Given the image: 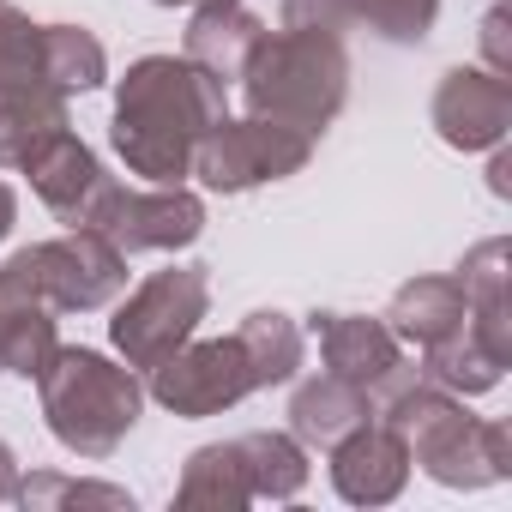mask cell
I'll list each match as a JSON object with an SVG mask.
<instances>
[{"instance_id":"obj_1","label":"cell","mask_w":512,"mask_h":512,"mask_svg":"<svg viewBox=\"0 0 512 512\" xmlns=\"http://www.w3.org/2000/svg\"><path fill=\"white\" fill-rule=\"evenodd\" d=\"M229 115V85L193 67L187 55H145L127 67L115 91V151L151 187H175L193 175L199 139Z\"/></svg>"},{"instance_id":"obj_2","label":"cell","mask_w":512,"mask_h":512,"mask_svg":"<svg viewBox=\"0 0 512 512\" xmlns=\"http://www.w3.org/2000/svg\"><path fill=\"white\" fill-rule=\"evenodd\" d=\"M380 422H392L410 446V458L446 482V488H482V482H500L512 470L506 458V428L500 422H476L464 404L446 398V386H434L422 368L380 398Z\"/></svg>"},{"instance_id":"obj_3","label":"cell","mask_w":512,"mask_h":512,"mask_svg":"<svg viewBox=\"0 0 512 512\" xmlns=\"http://www.w3.org/2000/svg\"><path fill=\"white\" fill-rule=\"evenodd\" d=\"M350 91V55L332 31H278L260 37L241 67V97L253 115H272L284 127L320 133L344 109Z\"/></svg>"},{"instance_id":"obj_4","label":"cell","mask_w":512,"mask_h":512,"mask_svg":"<svg viewBox=\"0 0 512 512\" xmlns=\"http://www.w3.org/2000/svg\"><path fill=\"white\" fill-rule=\"evenodd\" d=\"M37 386H43L49 434L79 458H109L133 434L145 404V386L133 380V368H115L97 350H55Z\"/></svg>"},{"instance_id":"obj_5","label":"cell","mask_w":512,"mask_h":512,"mask_svg":"<svg viewBox=\"0 0 512 512\" xmlns=\"http://www.w3.org/2000/svg\"><path fill=\"white\" fill-rule=\"evenodd\" d=\"M211 302V278L205 266H169L157 278H145L109 320L115 350L127 356V368H163L205 320Z\"/></svg>"},{"instance_id":"obj_6","label":"cell","mask_w":512,"mask_h":512,"mask_svg":"<svg viewBox=\"0 0 512 512\" xmlns=\"http://www.w3.org/2000/svg\"><path fill=\"white\" fill-rule=\"evenodd\" d=\"M308 157H314V133H302V127H284L272 115H247V121H229L223 115L199 139L193 175L211 193H247V187H266V181L296 175Z\"/></svg>"},{"instance_id":"obj_7","label":"cell","mask_w":512,"mask_h":512,"mask_svg":"<svg viewBox=\"0 0 512 512\" xmlns=\"http://www.w3.org/2000/svg\"><path fill=\"white\" fill-rule=\"evenodd\" d=\"M25 266L55 314H73V308L91 314L127 290V253L115 241H103L97 229H67L61 241L25 247Z\"/></svg>"},{"instance_id":"obj_8","label":"cell","mask_w":512,"mask_h":512,"mask_svg":"<svg viewBox=\"0 0 512 512\" xmlns=\"http://www.w3.org/2000/svg\"><path fill=\"white\" fill-rule=\"evenodd\" d=\"M151 392L175 416H217V410L241 404L247 392H260V380H253L241 338H211V344L187 338L163 368H151Z\"/></svg>"},{"instance_id":"obj_9","label":"cell","mask_w":512,"mask_h":512,"mask_svg":"<svg viewBox=\"0 0 512 512\" xmlns=\"http://www.w3.org/2000/svg\"><path fill=\"white\" fill-rule=\"evenodd\" d=\"M91 229L103 241H115L121 253H169V247H187L199 241L205 229V205L199 193H187L181 181L175 187H151V193H133V187H109Z\"/></svg>"},{"instance_id":"obj_10","label":"cell","mask_w":512,"mask_h":512,"mask_svg":"<svg viewBox=\"0 0 512 512\" xmlns=\"http://www.w3.org/2000/svg\"><path fill=\"white\" fill-rule=\"evenodd\" d=\"M434 127L446 145L458 151H488L506 139L512 127V85L506 73H482V67H452L434 91Z\"/></svg>"},{"instance_id":"obj_11","label":"cell","mask_w":512,"mask_h":512,"mask_svg":"<svg viewBox=\"0 0 512 512\" xmlns=\"http://www.w3.org/2000/svg\"><path fill=\"white\" fill-rule=\"evenodd\" d=\"M61 338H55V308L43 302L25 253H13L0 266V368H13L25 380H37L55 362Z\"/></svg>"},{"instance_id":"obj_12","label":"cell","mask_w":512,"mask_h":512,"mask_svg":"<svg viewBox=\"0 0 512 512\" xmlns=\"http://www.w3.org/2000/svg\"><path fill=\"white\" fill-rule=\"evenodd\" d=\"M25 175H31L37 199H43L67 229H91V217H97L103 193L115 187V181L103 175V163H97L73 133H55V139L25 163Z\"/></svg>"},{"instance_id":"obj_13","label":"cell","mask_w":512,"mask_h":512,"mask_svg":"<svg viewBox=\"0 0 512 512\" xmlns=\"http://www.w3.org/2000/svg\"><path fill=\"white\" fill-rule=\"evenodd\" d=\"M404 476H410V446H404V434L392 428V422H362V428H350L338 446H332V482H338V494L344 500H356V506H380V500H392L398 488H404Z\"/></svg>"},{"instance_id":"obj_14","label":"cell","mask_w":512,"mask_h":512,"mask_svg":"<svg viewBox=\"0 0 512 512\" xmlns=\"http://www.w3.org/2000/svg\"><path fill=\"white\" fill-rule=\"evenodd\" d=\"M314 338H320V356L332 374L356 380L368 398H380V386L404 368L398 356V338L392 326L380 320H356V314H314Z\"/></svg>"},{"instance_id":"obj_15","label":"cell","mask_w":512,"mask_h":512,"mask_svg":"<svg viewBox=\"0 0 512 512\" xmlns=\"http://www.w3.org/2000/svg\"><path fill=\"white\" fill-rule=\"evenodd\" d=\"M374 416V398L356 386V380H344V374H320V380H308L302 392H296V404H290V428H296V440H308V446H338L350 428H362Z\"/></svg>"},{"instance_id":"obj_16","label":"cell","mask_w":512,"mask_h":512,"mask_svg":"<svg viewBox=\"0 0 512 512\" xmlns=\"http://www.w3.org/2000/svg\"><path fill=\"white\" fill-rule=\"evenodd\" d=\"M464 314H470V308H464V284H458V272H452V278H416V284H404V290L392 296V308H386V326H392L398 344L428 350V344H440L446 332H458Z\"/></svg>"},{"instance_id":"obj_17","label":"cell","mask_w":512,"mask_h":512,"mask_svg":"<svg viewBox=\"0 0 512 512\" xmlns=\"http://www.w3.org/2000/svg\"><path fill=\"white\" fill-rule=\"evenodd\" d=\"M260 37H266V25L253 13H241L235 0L229 7H199L193 25H187V61L229 85V79H241V67H247V55H253Z\"/></svg>"},{"instance_id":"obj_18","label":"cell","mask_w":512,"mask_h":512,"mask_svg":"<svg viewBox=\"0 0 512 512\" xmlns=\"http://www.w3.org/2000/svg\"><path fill=\"white\" fill-rule=\"evenodd\" d=\"M181 506H247L253 500V476H247V452L241 440H223V446H199L187 458V476H181Z\"/></svg>"},{"instance_id":"obj_19","label":"cell","mask_w":512,"mask_h":512,"mask_svg":"<svg viewBox=\"0 0 512 512\" xmlns=\"http://www.w3.org/2000/svg\"><path fill=\"white\" fill-rule=\"evenodd\" d=\"M235 338H241V350H247L253 380H260V386H284V380H296V368H302V356H308L302 326H296L290 314H247Z\"/></svg>"},{"instance_id":"obj_20","label":"cell","mask_w":512,"mask_h":512,"mask_svg":"<svg viewBox=\"0 0 512 512\" xmlns=\"http://www.w3.org/2000/svg\"><path fill=\"white\" fill-rule=\"evenodd\" d=\"M25 91H55L43 67V25H31L19 7L0 0V103Z\"/></svg>"},{"instance_id":"obj_21","label":"cell","mask_w":512,"mask_h":512,"mask_svg":"<svg viewBox=\"0 0 512 512\" xmlns=\"http://www.w3.org/2000/svg\"><path fill=\"white\" fill-rule=\"evenodd\" d=\"M43 67H49V85L61 97L73 91H97L109 61H103V43L79 25H43Z\"/></svg>"},{"instance_id":"obj_22","label":"cell","mask_w":512,"mask_h":512,"mask_svg":"<svg viewBox=\"0 0 512 512\" xmlns=\"http://www.w3.org/2000/svg\"><path fill=\"white\" fill-rule=\"evenodd\" d=\"M247 452V476H253V500H290L308 482V458L290 434H241Z\"/></svg>"},{"instance_id":"obj_23","label":"cell","mask_w":512,"mask_h":512,"mask_svg":"<svg viewBox=\"0 0 512 512\" xmlns=\"http://www.w3.org/2000/svg\"><path fill=\"white\" fill-rule=\"evenodd\" d=\"M344 13L386 43H422L440 19V0H344Z\"/></svg>"},{"instance_id":"obj_24","label":"cell","mask_w":512,"mask_h":512,"mask_svg":"<svg viewBox=\"0 0 512 512\" xmlns=\"http://www.w3.org/2000/svg\"><path fill=\"white\" fill-rule=\"evenodd\" d=\"M19 500L25 506H121L133 512V494L127 488H109V482H73V476H31L19 482Z\"/></svg>"},{"instance_id":"obj_25","label":"cell","mask_w":512,"mask_h":512,"mask_svg":"<svg viewBox=\"0 0 512 512\" xmlns=\"http://www.w3.org/2000/svg\"><path fill=\"white\" fill-rule=\"evenodd\" d=\"M284 31H332V37H344L350 13H344V0H284Z\"/></svg>"},{"instance_id":"obj_26","label":"cell","mask_w":512,"mask_h":512,"mask_svg":"<svg viewBox=\"0 0 512 512\" xmlns=\"http://www.w3.org/2000/svg\"><path fill=\"white\" fill-rule=\"evenodd\" d=\"M13 223H19V199H13V187L0 181V241L13 235Z\"/></svg>"},{"instance_id":"obj_27","label":"cell","mask_w":512,"mask_h":512,"mask_svg":"<svg viewBox=\"0 0 512 512\" xmlns=\"http://www.w3.org/2000/svg\"><path fill=\"white\" fill-rule=\"evenodd\" d=\"M0 500H19V476H13V452L0 446Z\"/></svg>"},{"instance_id":"obj_28","label":"cell","mask_w":512,"mask_h":512,"mask_svg":"<svg viewBox=\"0 0 512 512\" xmlns=\"http://www.w3.org/2000/svg\"><path fill=\"white\" fill-rule=\"evenodd\" d=\"M157 7H229V0H157Z\"/></svg>"},{"instance_id":"obj_29","label":"cell","mask_w":512,"mask_h":512,"mask_svg":"<svg viewBox=\"0 0 512 512\" xmlns=\"http://www.w3.org/2000/svg\"><path fill=\"white\" fill-rule=\"evenodd\" d=\"M0 374H7V368H0Z\"/></svg>"}]
</instances>
